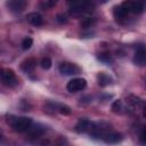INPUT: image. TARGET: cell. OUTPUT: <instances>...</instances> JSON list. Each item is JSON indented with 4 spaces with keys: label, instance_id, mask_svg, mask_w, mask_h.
<instances>
[{
    "label": "cell",
    "instance_id": "obj_14",
    "mask_svg": "<svg viewBox=\"0 0 146 146\" xmlns=\"http://www.w3.org/2000/svg\"><path fill=\"white\" fill-rule=\"evenodd\" d=\"M26 21L34 26H41L43 24V18L38 13H30L26 15Z\"/></svg>",
    "mask_w": 146,
    "mask_h": 146
},
{
    "label": "cell",
    "instance_id": "obj_5",
    "mask_svg": "<svg viewBox=\"0 0 146 146\" xmlns=\"http://www.w3.org/2000/svg\"><path fill=\"white\" fill-rule=\"evenodd\" d=\"M121 5L127 9L129 14H141L144 11V5L139 0H124Z\"/></svg>",
    "mask_w": 146,
    "mask_h": 146
},
{
    "label": "cell",
    "instance_id": "obj_22",
    "mask_svg": "<svg viewBox=\"0 0 146 146\" xmlns=\"http://www.w3.org/2000/svg\"><path fill=\"white\" fill-rule=\"evenodd\" d=\"M95 24V19L94 18H84L82 22H81V27L83 29H87V27H91V25Z\"/></svg>",
    "mask_w": 146,
    "mask_h": 146
},
{
    "label": "cell",
    "instance_id": "obj_7",
    "mask_svg": "<svg viewBox=\"0 0 146 146\" xmlns=\"http://www.w3.org/2000/svg\"><path fill=\"white\" fill-rule=\"evenodd\" d=\"M58 70L63 75H76L81 72V68L73 63H62Z\"/></svg>",
    "mask_w": 146,
    "mask_h": 146
},
{
    "label": "cell",
    "instance_id": "obj_21",
    "mask_svg": "<svg viewBox=\"0 0 146 146\" xmlns=\"http://www.w3.org/2000/svg\"><path fill=\"white\" fill-rule=\"evenodd\" d=\"M51 64L52 63H51V59L49 57H43L41 59V63H40V65H41V67L43 70H49L51 67Z\"/></svg>",
    "mask_w": 146,
    "mask_h": 146
},
{
    "label": "cell",
    "instance_id": "obj_2",
    "mask_svg": "<svg viewBox=\"0 0 146 146\" xmlns=\"http://www.w3.org/2000/svg\"><path fill=\"white\" fill-rule=\"evenodd\" d=\"M94 8H95V6L91 2V0H79L75 3L71 5L70 14L75 17H80V16L92 13Z\"/></svg>",
    "mask_w": 146,
    "mask_h": 146
},
{
    "label": "cell",
    "instance_id": "obj_1",
    "mask_svg": "<svg viewBox=\"0 0 146 146\" xmlns=\"http://www.w3.org/2000/svg\"><path fill=\"white\" fill-rule=\"evenodd\" d=\"M7 123L11 127L15 132H25L32 125V119L26 116H14L10 115L7 117Z\"/></svg>",
    "mask_w": 146,
    "mask_h": 146
},
{
    "label": "cell",
    "instance_id": "obj_24",
    "mask_svg": "<svg viewBox=\"0 0 146 146\" xmlns=\"http://www.w3.org/2000/svg\"><path fill=\"white\" fill-rule=\"evenodd\" d=\"M58 0H46V3H44V7L46 8H51L54 7L56 3H57Z\"/></svg>",
    "mask_w": 146,
    "mask_h": 146
},
{
    "label": "cell",
    "instance_id": "obj_11",
    "mask_svg": "<svg viewBox=\"0 0 146 146\" xmlns=\"http://www.w3.org/2000/svg\"><path fill=\"white\" fill-rule=\"evenodd\" d=\"M132 62L137 66H146V49L141 48V49L137 50L133 55Z\"/></svg>",
    "mask_w": 146,
    "mask_h": 146
},
{
    "label": "cell",
    "instance_id": "obj_12",
    "mask_svg": "<svg viewBox=\"0 0 146 146\" xmlns=\"http://www.w3.org/2000/svg\"><path fill=\"white\" fill-rule=\"evenodd\" d=\"M43 132H44V128L41 124L31 125V128L27 130V138H30V139H36L38 137H40L41 135H43Z\"/></svg>",
    "mask_w": 146,
    "mask_h": 146
},
{
    "label": "cell",
    "instance_id": "obj_18",
    "mask_svg": "<svg viewBox=\"0 0 146 146\" xmlns=\"http://www.w3.org/2000/svg\"><path fill=\"white\" fill-rule=\"evenodd\" d=\"M97 58H98L100 62L105 63V64L113 63V58L111 57V55H110L108 52H102V54H99V55L97 56Z\"/></svg>",
    "mask_w": 146,
    "mask_h": 146
},
{
    "label": "cell",
    "instance_id": "obj_3",
    "mask_svg": "<svg viewBox=\"0 0 146 146\" xmlns=\"http://www.w3.org/2000/svg\"><path fill=\"white\" fill-rule=\"evenodd\" d=\"M1 82L7 88H14L18 84V79L16 76V73L8 67H5L1 70Z\"/></svg>",
    "mask_w": 146,
    "mask_h": 146
},
{
    "label": "cell",
    "instance_id": "obj_15",
    "mask_svg": "<svg viewBox=\"0 0 146 146\" xmlns=\"http://www.w3.org/2000/svg\"><path fill=\"white\" fill-rule=\"evenodd\" d=\"M128 14H129V13L127 11V9H125L122 5L115 6L114 9H113V16H114V18H115L116 21L125 19V17L128 16Z\"/></svg>",
    "mask_w": 146,
    "mask_h": 146
},
{
    "label": "cell",
    "instance_id": "obj_19",
    "mask_svg": "<svg viewBox=\"0 0 146 146\" xmlns=\"http://www.w3.org/2000/svg\"><path fill=\"white\" fill-rule=\"evenodd\" d=\"M32 44H33V40H32V38L26 36V38H24L23 41H22V49H24V50H29V49L32 47Z\"/></svg>",
    "mask_w": 146,
    "mask_h": 146
},
{
    "label": "cell",
    "instance_id": "obj_26",
    "mask_svg": "<svg viewBox=\"0 0 146 146\" xmlns=\"http://www.w3.org/2000/svg\"><path fill=\"white\" fill-rule=\"evenodd\" d=\"M76 1H79V0H66V2L70 3V5H73V3H75Z\"/></svg>",
    "mask_w": 146,
    "mask_h": 146
},
{
    "label": "cell",
    "instance_id": "obj_25",
    "mask_svg": "<svg viewBox=\"0 0 146 146\" xmlns=\"http://www.w3.org/2000/svg\"><path fill=\"white\" fill-rule=\"evenodd\" d=\"M57 21H58L59 23H66V17H65L64 15L59 14V15H57Z\"/></svg>",
    "mask_w": 146,
    "mask_h": 146
},
{
    "label": "cell",
    "instance_id": "obj_27",
    "mask_svg": "<svg viewBox=\"0 0 146 146\" xmlns=\"http://www.w3.org/2000/svg\"><path fill=\"white\" fill-rule=\"evenodd\" d=\"M144 115H145V116H146V106H145V107H144Z\"/></svg>",
    "mask_w": 146,
    "mask_h": 146
},
{
    "label": "cell",
    "instance_id": "obj_17",
    "mask_svg": "<svg viewBox=\"0 0 146 146\" xmlns=\"http://www.w3.org/2000/svg\"><path fill=\"white\" fill-rule=\"evenodd\" d=\"M122 110H123V104L121 99H116L112 103V111L114 113H121Z\"/></svg>",
    "mask_w": 146,
    "mask_h": 146
},
{
    "label": "cell",
    "instance_id": "obj_23",
    "mask_svg": "<svg viewBox=\"0 0 146 146\" xmlns=\"http://www.w3.org/2000/svg\"><path fill=\"white\" fill-rule=\"evenodd\" d=\"M139 141L141 144H146V128L141 131V133L139 135Z\"/></svg>",
    "mask_w": 146,
    "mask_h": 146
},
{
    "label": "cell",
    "instance_id": "obj_28",
    "mask_svg": "<svg viewBox=\"0 0 146 146\" xmlns=\"http://www.w3.org/2000/svg\"><path fill=\"white\" fill-rule=\"evenodd\" d=\"M103 1H106V0H103Z\"/></svg>",
    "mask_w": 146,
    "mask_h": 146
},
{
    "label": "cell",
    "instance_id": "obj_16",
    "mask_svg": "<svg viewBox=\"0 0 146 146\" xmlns=\"http://www.w3.org/2000/svg\"><path fill=\"white\" fill-rule=\"evenodd\" d=\"M97 81H98V84L100 87H106L108 84L112 83V79L108 74H106L105 72H100L97 74Z\"/></svg>",
    "mask_w": 146,
    "mask_h": 146
},
{
    "label": "cell",
    "instance_id": "obj_4",
    "mask_svg": "<svg viewBox=\"0 0 146 146\" xmlns=\"http://www.w3.org/2000/svg\"><path fill=\"white\" fill-rule=\"evenodd\" d=\"M97 124L88 119H80L75 124V131L79 133H89L90 136L95 132Z\"/></svg>",
    "mask_w": 146,
    "mask_h": 146
},
{
    "label": "cell",
    "instance_id": "obj_20",
    "mask_svg": "<svg viewBox=\"0 0 146 146\" xmlns=\"http://www.w3.org/2000/svg\"><path fill=\"white\" fill-rule=\"evenodd\" d=\"M57 112H59L60 114H63V115H70L71 114V108L68 107V106H66V105H57Z\"/></svg>",
    "mask_w": 146,
    "mask_h": 146
},
{
    "label": "cell",
    "instance_id": "obj_13",
    "mask_svg": "<svg viewBox=\"0 0 146 146\" xmlns=\"http://www.w3.org/2000/svg\"><path fill=\"white\" fill-rule=\"evenodd\" d=\"M35 65H36V60H35V58H33V57H29V58H26L25 60L22 62V64H21V68H22L23 72H25V73H30V72H32V71L35 68Z\"/></svg>",
    "mask_w": 146,
    "mask_h": 146
},
{
    "label": "cell",
    "instance_id": "obj_9",
    "mask_svg": "<svg viewBox=\"0 0 146 146\" xmlns=\"http://www.w3.org/2000/svg\"><path fill=\"white\" fill-rule=\"evenodd\" d=\"M102 139L107 144H117L122 140V136L119 132H114V131L108 130L102 136Z\"/></svg>",
    "mask_w": 146,
    "mask_h": 146
},
{
    "label": "cell",
    "instance_id": "obj_10",
    "mask_svg": "<svg viewBox=\"0 0 146 146\" xmlns=\"http://www.w3.org/2000/svg\"><path fill=\"white\" fill-rule=\"evenodd\" d=\"M125 102L133 108H144L146 106V103L141 98H139L135 95H128L125 97Z\"/></svg>",
    "mask_w": 146,
    "mask_h": 146
},
{
    "label": "cell",
    "instance_id": "obj_8",
    "mask_svg": "<svg viewBox=\"0 0 146 146\" xmlns=\"http://www.w3.org/2000/svg\"><path fill=\"white\" fill-rule=\"evenodd\" d=\"M6 6L13 13H21L26 8L27 1L26 0H8Z\"/></svg>",
    "mask_w": 146,
    "mask_h": 146
},
{
    "label": "cell",
    "instance_id": "obj_6",
    "mask_svg": "<svg viewBox=\"0 0 146 146\" xmlns=\"http://www.w3.org/2000/svg\"><path fill=\"white\" fill-rule=\"evenodd\" d=\"M87 87V81L82 78H75V79H72L67 82L66 84V89L67 91L70 92H78V91H81L83 90L84 88Z\"/></svg>",
    "mask_w": 146,
    "mask_h": 146
}]
</instances>
